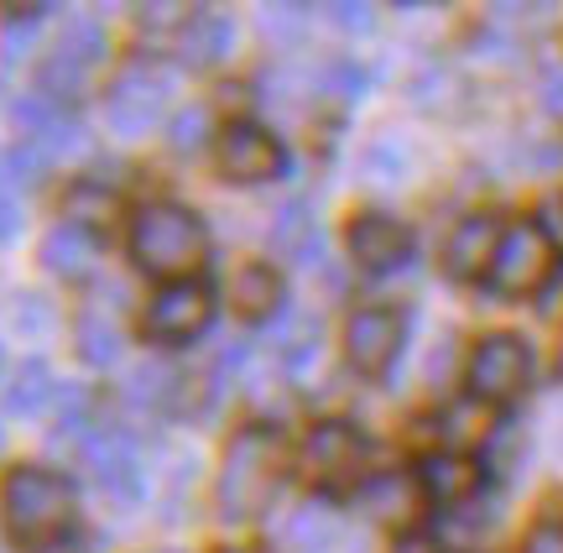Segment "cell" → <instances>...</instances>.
<instances>
[{
	"label": "cell",
	"instance_id": "obj_1",
	"mask_svg": "<svg viewBox=\"0 0 563 553\" xmlns=\"http://www.w3.org/2000/svg\"><path fill=\"white\" fill-rule=\"evenodd\" d=\"M282 471H287V444L277 429L251 423L235 433L220 460V480H214V507L224 522H256L277 496Z\"/></svg>",
	"mask_w": 563,
	"mask_h": 553
},
{
	"label": "cell",
	"instance_id": "obj_2",
	"mask_svg": "<svg viewBox=\"0 0 563 553\" xmlns=\"http://www.w3.org/2000/svg\"><path fill=\"white\" fill-rule=\"evenodd\" d=\"M209 256V230L188 204L157 199L131 214V262L162 283H194Z\"/></svg>",
	"mask_w": 563,
	"mask_h": 553
},
{
	"label": "cell",
	"instance_id": "obj_3",
	"mask_svg": "<svg viewBox=\"0 0 563 553\" xmlns=\"http://www.w3.org/2000/svg\"><path fill=\"white\" fill-rule=\"evenodd\" d=\"M0 522L26 549H53L74 528V480L47 465H16L0 480Z\"/></svg>",
	"mask_w": 563,
	"mask_h": 553
},
{
	"label": "cell",
	"instance_id": "obj_4",
	"mask_svg": "<svg viewBox=\"0 0 563 553\" xmlns=\"http://www.w3.org/2000/svg\"><path fill=\"white\" fill-rule=\"evenodd\" d=\"M553 272H559V246L543 230V220H511L501 230V246H496L485 283L501 298H532L553 283Z\"/></svg>",
	"mask_w": 563,
	"mask_h": 553
},
{
	"label": "cell",
	"instance_id": "obj_5",
	"mask_svg": "<svg viewBox=\"0 0 563 553\" xmlns=\"http://www.w3.org/2000/svg\"><path fill=\"white\" fill-rule=\"evenodd\" d=\"M365 460H371V444L355 423L344 418H323L308 429L298 450V465L302 475L323 486V491H350V486H365Z\"/></svg>",
	"mask_w": 563,
	"mask_h": 553
},
{
	"label": "cell",
	"instance_id": "obj_6",
	"mask_svg": "<svg viewBox=\"0 0 563 553\" xmlns=\"http://www.w3.org/2000/svg\"><path fill=\"white\" fill-rule=\"evenodd\" d=\"M464 381H470V397L485 402V408L517 402L527 391V381H532V350H527V340L522 334H485L481 345L470 350Z\"/></svg>",
	"mask_w": 563,
	"mask_h": 553
},
{
	"label": "cell",
	"instance_id": "obj_7",
	"mask_svg": "<svg viewBox=\"0 0 563 553\" xmlns=\"http://www.w3.org/2000/svg\"><path fill=\"white\" fill-rule=\"evenodd\" d=\"M402 340H407L402 308L365 303L344 324V361L361 370V376H386V370L397 366V355H402Z\"/></svg>",
	"mask_w": 563,
	"mask_h": 553
},
{
	"label": "cell",
	"instance_id": "obj_8",
	"mask_svg": "<svg viewBox=\"0 0 563 553\" xmlns=\"http://www.w3.org/2000/svg\"><path fill=\"white\" fill-rule=\"evenodd\" d=\"M214 167L230 184H272L282 167H287V152L282 142L256 121H230L214 136Z\"/></svg>",
	"mask_w": 563,
	"mask_h": 553
},
{
	"label": "cell",
	"instance_id": "obj_9",
	"mask_svg": "<svg viewBox=\"0 0 563 553\" xmlns=\"http://www.w3.org/2000/svg\"><path fill=\"white\" fill-rule=\"evenodd\" d=\"M167 110V74L157 63H131L104 95V121L115 136H146Z\"/></svg>",
	"mask_w": 563,
	"mask_h": 553
},
{
	"label": "cell",
	"instance_id": "obj_10",
	"mask_svg": "<svg viewBox=\"0 0 563 553\" xmlns=\"http://www.w3.org/2000/svg\"><path fill=\"white\" fill-rule=\"evenodd\" d=\"M100 58H104V32L95 21H74V26L58 37V47L42 58V95L58 100V104L79 100L89 74L100 68Z\"/></svg>",
	"mask_w": 563,
	"mask_h": 553
},
{
	"label": "cell",
	"instance_id": "obj_11",
	"mask_svg": "<svg viewBox=\"0 0 563 553\" xmlns=\"http://www.w3.org/2000/svg\"><path fill=\"white\" fill-rule=\"evenodd\" d=\"M214 319V298L203 283H162L146 303V334L162 345H183V340H199Z\"/></svg>",
	"mask_w": 563,
	"mask_h": 553
},
{
	"label": "cell",
	"instance_id": "obj_12",
	"mask_svg": "<svg viewBox=\"0 0 563 553\" xmlns=\"http://www.w3.org/2000/svg\"><path fill=\"white\" fill-rule=\"evenodd\" d=\"M84 465L95 471L100 491L110 501L131 507L141 496V454H136V439L125 429H95L84 439Z\"/></svg>",
	"mask_w": 563,
	"mask_h": 553
},
{
	"label": "cell",
	"instance_id": "obj_13",
	"mask_svg": "<svg viewBox=\"0 0 563 553\" xmlns=\"http://www.w3.org/2000/svg\"><path fill=\"white\" fill-rule=\"evenodd\" d=\"M412 475H418L422 501H433V507H470L485 486V465L475 454H460V450L422 454Z\"/></svg>",
	"mask_w": 563,
	"mask_h": 553
},
{
	"label": "cell",
	"instance_id": "obj_14",
	"mask_svg": "<svg viewBox=\"0 0 563 553\" xmlns=\"http://www.w3.org/2000/svg\"><path fill=\"white\" fill-rule=\"evenodd\" d=\"M344 241H350V256H355L365 272H391L412 256V230H407L397 214H386V209H361V214L350 220V235H344Z\"/></svg>",
	"mask_w": 563,
	"mask_h": 553
},
{
	"label": "cell",
	"instance_id": "obj_15",
	"mask_svg": "<svg viewBox=\"0 0 563 553\" xmlns=\"http://www.w3.org/2000/svg\"><path fill=\"white\" fill-rule=\"evenodd\" d=\"M501 230L506 225L496 214H464L443 241V272L454 283H485V272L496 262V246H501Z\"/></svg>",
	"mask_w": 563,
	"mask_h": 553
},
{
	"label": "cell",
	"instance_id": "obj_16",
	"mask_svg": "<svg viewBox=\"0 0 563 553\" xmlns=\"http://www.w3.org/2000/svg\"><path fill=\"white\" fill-rule=\"evenodd\" d=\"M16 131L21 142L47 152V157H63L68 146H79V121L68 115V104L47 100V95H32L16 104Z\"/></svg>",
	"mask_w": 563,
	"mask_h": 553
},
{
	"label": "cell",
	"instance_id": "obj_17",
	"mask_svg": "<svg viewBox=\"0 0 563 553\" xmlns=\"http://www.w3.org/2000/svg\"><path fill=\"white\" fill-rule=\"evenodd\" d=\"M42 267L53 272V277H68V283H84V277H95L100 267V241L79 225H53L42 235Z\"/></svg>",
	"mask_w": 563,
	"mask_h": 553
},
{
	"label": "cell",
	"instance_id": "obj_18",
	"mask_svg": "<svg viewBox=\"0 0 563 553\" xmlns=\"http://www.w3.org/2000/svg\"><path fill=\"white\" fill-rule=\"evenodd\" d=\"M361 507L376 522H391V528H407L422 507V491H418V475H402V471H382V475H365L361 486Z\"/></svg>",
	"mask_w": 563,
	"mask_h": 553
},
{
	"label": "cell",
	"instance_id": "obj_19",
	"mask_svg": "<svg viewBox=\"0 0 563 553\" xmlns=\"http://www.w3.org/2000/svg\"><path fill=\"white\" fill-rule=\"evenodd\" d=\"M230 303H235V313H241V319H251V324L272 319V313L282 308V277H277V267H266V262L241 267L235 277H230Z\"/></svg>",
	"mask_w": 563,
	"mask_h": 553
},
{
	"label": "cell",
	"instance_id": "obj_20",
	"mask_svg": "<svg viewBox=\"0 0 563 553\" xmlns=\"http://www.w3.org/2000/svg\"><path fill=\"white\" fill-rule=\"evenodd\" d=\"M272 251H277L282 262H298V267H313L319 262V225H313V214L308 204H287L277 209V225H272Z\"/></svg>",
	"mask_w": 563,
	"mask_h": 553
},
{
	"label": "cell",
	"instance_id": "obj_21",
	"mask_svg": "<svg viewBox=\"0 0 563 553\" xmlns=\"http://www.w3.org/2000/svg\"><path fill=\"white\" fill-rule=\"evenodd\" d=\"M439 433H443V450H460V454H475L496 433V408H485L475 397H464L454 408L439 418Z\"/></svg>",
	"mask_w": 563,
	"mask_h": 553
},
{
	"label": "cell",
	"instance_id": "obj_22",
	"mask_svg": "<svg viewBox=\"0 0 563 553\" xmlns=\"http://www.w3.org/2000/svg\"><path fill=\"white\" fill-rule=\"evenodd\" d=\"M224 47H230V21L214 16V11H194V21L178 32V53H183V63H194V68L220 63Z\"/></svg>",
	"mask_w": 563,
	"mask_h": 553
},
{
	"label": "cell",
	"instance_id": "obj_23",
	"mask_svg": "<svg viewBox=\"0 0 563 553\" xmlns=\"http://www.w3.org/2000/svg\"><path fill=\"white\" fill-rule=\"evenodd\" d=\"M115 214H121V193H115V188H104V184H89V178L74 184L68 188V199H63V220H68V225H79V230H89V235H95L100 225H110Z\"/></svg>",
	"mask_w": 563,
	"mask_h": 553
},
{
	"label": "cell",
	"instance_id": "obj_24",
	"mask_svg": "<svg viewBox=\"0 0 563 553\" xmlns=\"http://www.w3.org/2000/svg\"><path fill=\"white\" fill-rule=\"evenodd\" d=\"M282 538H287V549H292V553H329V549H334V538H340V522H334V512H329V507H319V501H302L298 512L287 517Z\"/></svg>",
	"mask_w": 563,
	"mask_h": 553
},
{
	"label": "cell",
	"instance_id": "obj_25",
	"mask_svg": "<svg viewBox=\"0 0 563 553\" xmlns=\"http://www.w3.org/2000/svg\"><path fill=\"white\" fill-rule=\"evenodd\" d=\"M47 397H53V370H47V361H21L16 376H11V387H5V408L21 412V418H32V412L47 408Z\"/></svg>",
	"mask_w": 563,
	"mask_h": 553
},
{
	"label": "cell",
	"instance_id": "obj_26",
	"mask_svg": "<svg viewBox=\"0 0 563 553\" xmlns=\"http://www.w3.org/2000/svg\"><path fill=\"white\" fill-rule=\"evenodd\" d=\"M79 355L89 366H115L121 361V329L115 319H104V313H84L79 319Z\"/></svg>",
	"mask_w": 563,
	"mask_h": 553
},
{
	"label": "cell",
	"instance_id": "obj_27",
	"mask_svg": "<svg viewBox=\"0 0 563 553\" xmlns=\"http://www.w3.org/2000/svg\"><path fill=\"white\" fill-rule=\"evenodd\" d=\"M313 350H319V324H313V319H298V324L277 340V361L287 370H302L313 361Z\"/></svg>",
	"mask_w": 563,
	"mask_h": 553
},
{
	"label": "cell",
	"instance_id": "obj_28",
	"mask_svg": "<svg viewBox=\"0 0 563 553\" xmlns=\"http://www.w3.org/2000/svg\"><path fill=\"white\" fill-rule=\"evenodd\" d=\"M319 89L323 95H334V100H355L365 89V74L355 68V63H329V68H319Z\"/></svg>",
	"mask_w": 563,
	"mask_h": 553
},
{
	"label": "cell",
	"instance_id": "obj_29",
	"mask_svg": "<svg viewBox=\"0 0 563 553\" xmlns=\"http://www.w3.org/2000/svg\"><path fill=\"white\" fill-rule=\"evenodd\" d=\"M203 131H209V110H183L178 121H173V146L178 152H194L203 142Z\"/></svg>",
	"mask_w": 563,
	"mask_h": 553
},
{
	"label": "cell",
	"instance_id": "obj_30",
	"mask_svg": "<svg viewBox=\"0 0 563 553\" xmlns=\"http://www.w3.org/2000/svg\"><path fill=\"white\" fill-rule=\"evenodd\" d=\"M522 553H563V528L559 522H538V528L522 538Z\"/></svg>",
	"mask_w": 563,
	"mask_h": 553
},
{
	"label": "cell",
	"instance_id": "obj_31",
	"mask_svg": "<svg viewBox=\"0 0 563 553\" xmlns=\"http://www.w3.org/2000/svg\"><path fill=\"white\" fill-rule=\"evenodd\" d=\"M334 21L340 26H350V32H371V5H334Z\"/></svg>",
	"mask_w": 563,
	"mask_h": 553
},
{
	"label": "cell",
	"instance_id": "obj_32",
	"mask_svg": "<svg viewBox=\"0 0 563 553\" xmlns=\"http://www.w3.org/2000/svg\"><path fill=\"white\" fill-rule=\"evenodd\" d=\"M391 553H443V549H439V538H428V533H402Z\"/></svg>",
	"mask_w": 563,
	"mask_h": 553
},
{
	"label": "cell",
	"instance_id": "obj_33",
	"mask_svg": "<svg viewBox=\"0 0 563 553\" xmlns=\"http://www.w3.org/2000/svg\"><path fill=\"white\" fill-rule=\"evenodd\" d=\"M16 204H11V193H0V241H5V235H11V230H16Z\"/></svg>",
	"mask_w": 563,
	"mask_h": 553
},
{
	"label": "cell",
	"instance_id": "obj_34",
	"mask_svg": "<svg viewBox=\"0 0 563 553\" xmlns=\"http://www.w3.org/2000/svg\"><path fill=\"white\" fill-rule=\"evenodd\" d=\"M42 553H74V549H63V543H53V549H42Z\"/></svg>",
	"mask_w": 563,
	"mask_h": 553
},
{
	"label": "cell",
	"instance_id": "obj_35",
	"mask_svg": "<svg viewBox=\"0 0 563 553\" xmlns=\"http://www.w3.org/2000/svg\"><path fill=\"white\" fill-rule=\"evenodd\" d=\"M224 553H262V549H224Z\"/></svg>",
	"mask_w": 563,
	"mask_h": 553
},
{
	"label": "cell",
	"instance_id": "obj_36",
	"mask_svg": "<svg viewBox=\"0 0 563 553\" xmlns=\"http://www.w3.org/2000/svg\"><path fill=\"white\" fill-rule=\"evenodd\" d=\"M0 370H5V350H0Z\"/></svg>",
	"mask_w": 563,
	"mask_h": 553
}]
</instances>
